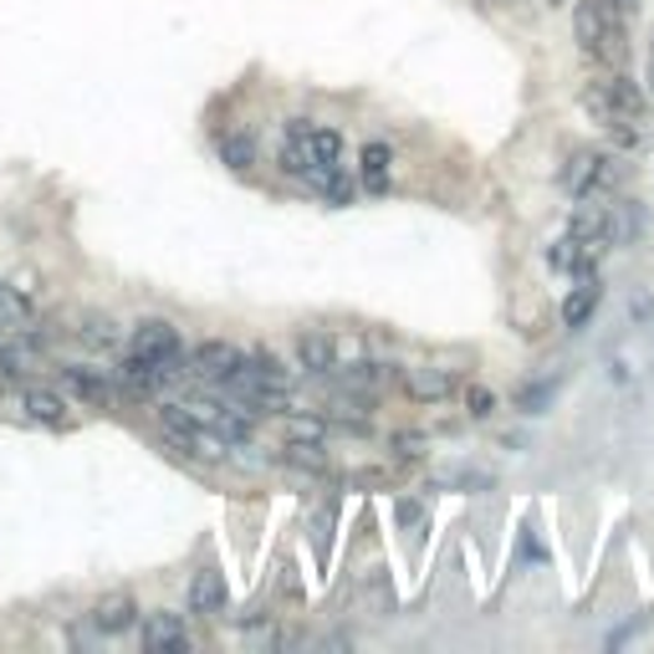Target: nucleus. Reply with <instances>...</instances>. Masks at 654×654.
<instances>
[{
	"label": "nucleus",
	"mask_w": 654,
	"mask_h": 654,
	"mask_svg": "<svg viewBox=\"0 0 654 654\" xmlns=\"http://www.w3.org/2000/svg\"><path fill=\"white\" fill-rule=\"evenodd\" d=\"M77 338L88 342V348H98V353H108V348H119V327L108 323V317H82Z\"/></svg>",
	"instance_id": "f3484780"
},
{
	"label": "nucleus",
	"mask_w": 654,
	"mask_h": 654,
	"mask_svg": "<svg viewBox=\"0 0 654 654\" xmlns=\"http://www.w3.org/2000/svg\"><path fill=\"white\" fill-rule=\"evenodd\" d=\"M236 363H240V348H236V342H225V338L200 342V348H194V358H190V369L200 373V379H225Z\"/></svg>",
	"instance_id": "39448f33"
},
{
	"label": "nucleus",
	"mask_w": 654,
	"mask_h": 654,
	"mask_svg": "<svg viewBox=\"0 0 654 654\" xmlns=\"http://www.w3.org/2000/svg\"><path fill=\"white\" fill-rule=\"evenodd\" d=\"M61 379H67V388H77L82 399H92V404H103V399H108V384L98 379V373H88V369H67Z\"/></svg>",
	"instance_id": "412c9836"
},
{
	"label": "nucleus",
	"mask_w": 654,
	"mask_h": 654,
	"mask_svg": "<svg viewBox=\"0 0 654 654\" xmlns=\"http://www.w3.org/2000/svg\"><path fill=\"white\" fill-rule=\"evenodd\" d=\"M134 624H138L134 594H103L92 604V629H98V634H128Z\"/></svg>",
	"instance_id": "20e7f679"
},
{
	"label": "nucleus",
	"mask_w": 654,
	"mask_h": 654,
	"mask_svg": "<svg viewBox=\"0 0 654 654\" xmlns=\"http://www.w3.org/2000/svg\"><path fill=\"white\" fill-rule=\"evenodd\" d=\"M598 302H604V286H598V282L573 286V292L563 297V327H583L588 317L598 313Z\"/></svg>",
	"instance_id": "f8f14e48"
},
{
	"label": "nucleus",
	"mask_w": 654,
	"mask_h": 654,
	"mask_svg": "<svg viewBox=\"0 0 654 654\" xmlns=\"http://www.w3.org/2000/svg\"><path fill=\"white\" fill-rule=\"evenodd\" d=\"M404 388H409L415 404H446L455 394V379L446 369H409L404 373Z\"/></svg>",
	"instance_id": "423d86ee"
},
{
	"label": "nucleus",
	"mask_w": 654,
	"mask_h": 654,
	"mask_svg": "<svg viewBox=\"0 0 654 654\" xmlns=\"http://www.w3.org/2000/svg\"><path fill=\"white\" fill-rule=\"evenodd\" d=\"M307 154H313V164H338L342 138L332 134V128H313V134H307Z\"/></svg>",
	"instance_id": "6ab92c4d"
},
{
	"label": "nucleus",
	"mask_w": 654,
	"mask_h": 654,
	"mask_svg": "<svg viewBox=\"0 0 654 654\" xmlns=\"http://www.w3.org/2000/svg\"><path fill=\"white\" fill-rule=\"evenodd\" d=\"M119 379H123V388H128V394H154V388L169 379V369H164V363H154V358H144V353H134L119 369Z\"/></svg>",
	"instance_id": "1a4fd4ad"
},
{
	"label": "nucleus",
	"mask_w": 654,
	"mask_h": 654,
	"mask_svg": "<svg viewBox=\"0 0 654 654\" xmlns=\"http://www.w3.org/2000/svg\"><path fill=\"white\" fill-rule=\"evenodd\" d=\"M282 461L292 465V471H307V476H327V471H332V461H327V450L317 446V440H286Z\"/></svg>",
	"instance_id": "9d476101"
},
{
	"label": "nucleus",
	"mask_w": 654,
	"mask_h": 654,
	"mask_svg": "<svg viewBox=\"0 0 654 654\" xmlns=\"http://www.w3.org/2000/svg\"><path fill=\"white\" fill-rule=\"evenodd\" d=\"M394 446H399V455H419L425 440H419V435H394Z\"/></svg>",
	"instance_id": "393cba45"
},
{
	"label": "nucleus",
	"mask_w": 654,
	"mask_h": 654,
	"mask_svg": "<svg viewBox=\"0 0 654 654\" xmlns=\"http://www.w3.org/2000/svg\"><path fill=\"white\" fill-rule=\"evenodd\" d=\"M609 82V92H613V103L624 108V119H640L644 113V92H640V82L634 77H624V72H613V77H604Z\"/></svg>",
	"instance_id": "4468645a"
},
{
	"label": "nucleus",
	"mask_w": 654,
	"mask_h": 654,
	"mask_svg": "<svg viewBox=\"0 0 654 654\" xmlns=\"http://www.w3.org/2000/svg\"><path fill=\"white\" fill-rule=\"evenodd\" d=\"M490 409H496V394H490V388H481V384L465 388V415H471V419H486Z\"/></svg>",
	"instance_id": "b1692460"
},
{
	"label": "nucleus",
	"mask_w": 654,
	"mask_h": 654,
	"mask_svg": "<svg viewBox=\"0 0 654 654\" xmlns=\"http://www.w3.org/2000/svg\"><path fill=\"white\" fill-rule=\"evenodd\" d=\"M297 363L313 379H327V373L338 369V342L327 338V332H302L297 338Z\"/></svg>",
	"instance_id": "0eeeda50"
},
{
	"label": "nucleus",
	"mask_w": 654,
	"mask_h": 654,
	"mask_svg": "<svg viewBox=\"0 0 654 654\" xmlns=\"http://www.w3.org/2000/svg\"><path fill=\"white\" fill-rule=\"evenodd\" d=\"M21 409H26L36 425H46V430H67V425H72V419H67V399L52 394V388H26V394H21Z\"/></svg>",
	"instance_id": "6e6552de"
},
{
	"label": "nucleus",
	"mask_w": 654,
	"mask_h": 654,
	"mask_svg": "<svg viewBox=\"0 0 654 654\" xmlns=\"http://www.w3.org/2000/svg\"><path fill=\"white\" fill-rule=\"evenodd\" d=\"M399 521H404V527H415V521H419V506H415V501H399Z\"/></svg>",
	"instance_id": "bb28decb"
},
{
	"label": "nucleus",
	"mask_w": 654,
	"mask_h": 654,
	"mask_svg": "<svg viewBox=\"0 0 654 654\" xmlns=\"http://www.w3.org/2000/svg\"><path fill=\"white\" fill-rule=\"evenodd\" d=\"M221 159L236 169V174H246V169H256V144L246 134H225L221 138Z\"/></svg>",
	"instance_id": "dca6fc26"
},
{
	"label": "nucleus",
	"mask_w": 654,
	"mask_h": 654,
	"mask_svg": "<svg viewBox=\"0 0 654 654\" xmlns=\"http://www.w3.org/2000/svg\"><path fill=\"white\" fill-rule=\"evenodd\" d=\"M307 134H313V123H302V119L286 123V138H292V144H307Z\"/></svg>",
	"instance_id": "a878e982"
},
{
	"label": "nucleus",
	"mask_w": 654,
	"mask_h": 654,
	"mask_svg": "<svg viewBox=\"0 0 654 654\" xmlns=\"http://www.w3.org/2000/svg\"><path fill=\"white\" fill-rule=\"evenodd\" d=\"M578 103L588 108V113H594V119L604 123V128H613V123H629V119H624V108L613 103V92H609V82H588V88L578 92Z\"/></svg>",
	"instance_id": "ddd939ff"
},
{
	"label": "nucleus",
	"mask_w": 654,
	"mask_h": 654,
	"mask_svg": "<svg viewBox=\"0 0 654 654\" xmlns=\"http://www.w3.org/2000/svg\"><path fill=\"white\" fill-rule=\"evenodd\" d=\"M548 267H552V271H578V267H583V246H578L573 236L552 240V246H548Z\"/></svg>",
	"instance_id": "aec40b11"
},
{
	"label": "nucleus",
	"mask_w": 654,
	"mask_h": 654,
	"mask_svg": "<svg viewBox=\"0 0 654 654\" xmlns=\"http://www.w3.org/2000/svg\"><path fill=\"white\" fill-rule=\"evenodd\" d=\"M548 399H552V384H521L517 394H511V404H517V409H527V415H537Z\"/></svg>",
	"instance_id": "5701e85b"
},
{
	"label": "nucleus",
	"mask_w": 654,
	"mask_h": 654,
	"mask_svg": "<svg viewBox=\"0 0 654 654\" xmlns=\"http://www.w3.org/2000/svg\"><path fill=\"white\" fill-rule=\"evenodd\" d=\"M134 353L154 358V363H164V369L174 373V363L184 358V338H179L164 317H144V323L134 327Z\"/></svg>",
	"instance_id": "f257e3e1"
},
{
	"label": "nucleus",
	"mask_w": 654,
	"mask_h": 654,
	"mask_svg": "<svg viewBox=\"0 0 654 654\" xmlns=\"http://www.w3.org/2000/svg\"><path fill=\"white\" fill-rule=\"evenodd\" d=\"M282 169H286V174H297V179L313 174L317 164H313V154H307V144H286V149H282Z\"/></svg>",
	"instance_id": "4be33fe9"
},
{
	"label": "nucleus",
	"mask_w": 654,
	"mask_h": 654,
	"mask_svg": "<svg viewBox=\"0 0 654 654\" xmlns=\"http://www.w3.org/2000/svg\"><path fill=\"white\" fill-rule=\"evenodd\" d=\"M542 5H552V11H557V5H567V0H542Z\"/></svg>",
	"instance_id": "cd10ccee"
},
{
	"label": "nucleus",
	"mask_w": 654,
	"mask_h": 654,
	"mask_svg": "<svg viewBox=\"0 0 654 654\" xmlns=\"http://www.w3.org/2000/svg\"><path fill=\"white\" fill-rule=\"evenodd\" d=\"M144 650L154 654H184L190 650V629L179 613H149L144 619Z\"/></svg>",
	"instance_id": "7ed1b4c3"
},
{
	"label": "nucleus",
	"mask_w": 654,
	"mask_h": 654,
	"mask_svg": "<svg viewBox=\"0 0 654 654\" xmlns=\"http://www.w3.org/2000/svg\"><path fill=\"white\" fill-rule=\"evenodd\" d=\"M598 36H604V5H598V0H578V5H573V42L594 57Z\"/></svg>",
	"instance_id": "9b49d317"
},
{
	"label": "nucleus",
	"mask_w": 654,
	"mask_h": 654,
	"mask_svg": "<svg viewBox=\"0 0 654 654\" xmlns=\"http://www.w3.org/2000/svg\"><path fill=\"white\" fill-rule=\"evenodd\" d=\"M31 323V302L15 292V286H0V327L5 332H21Z\"/></svg>",
	"instance_id": "2eb2a0df"
},
{
	"label": "nucleus",
	"mask_w": 654,
	"mask_h": 654,
	"mask_svg": "<svg viewBox=\"0 0 654 654\" xmlns=\"http://www.w3.org/2000/svg\"><path fill=\"white\" fill-rule=\"evenodd\" d=\"M225 604H230L225 573H215V567H200V573L190 578V613H200V619H221Z\"/></svg>",
	"instance_id": "f03ea898"
},
{
	"label": "nucleus",
	"mask_w": 654,
	"mask_h": 654,
	"mask_svg": "<svg viewBox=\"0 0 654 654\" xmlns=\"http://www.w3.org/2000/svg\"><path fill=\"white\" fill-rule=\"evenodd\" d=\"M358 159H363V179H369V190H384V184H388V144H369Z\"/></svg>",
	"instance_id": "a211bd4d"
}]
</instances>
